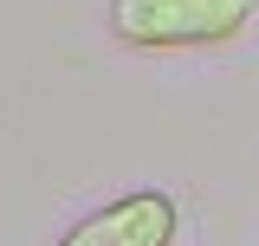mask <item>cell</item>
<instances>
[{
    "instance_id": "obj_2",
    "label": "cell",
    "mask_w": 259,
    "mask_h": 246,
    "mask_svg": "<svg viewBox=\"0 0 259 246\" xmlns=\"http://www.w3.org/2000/svg\"><path fill=\"white\" fill-rule=\"evenodd\" d=\"M175 227H182L175 194L136 188V194H117L97 214H84L59 246H175Z\"/></svg>"
},
{
    "instance_id": "obj_1",
    "label": "cell",
    "mask_w": 259,
    "mask_h": 246,
    "mask_svg": "<svg viewBox=\"0 0 259 246\" xmlns=\"http://www.w3.org/2000/svg\"><path fill=\"white\" fill-rule=\"evenodd\" d=\"M259 0H110V32L143 52L227 46L240 39Z\"/></svg>"
}]
</instances>
